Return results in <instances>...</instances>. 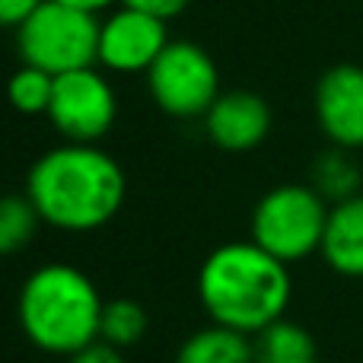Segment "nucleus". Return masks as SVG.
I'll use <instances>...</instances> for the list:
<instances>
[{
	"instance_id": "obj_10",
	"label": "nucleus",
	"mask_w": 363,
	"mask_h": 363,
	"mask_svg": "<svg viewBox=\"0 0 363 363\" xmlns=\"http://www.w3.org/2000/svg\"><path fill=\"white\" fill-rule=\"evenodd\" d=\"M271 106L258 93L230 89L220 93L211 112L204 115L207 138L226 153H249L271 134Z\"/></svg>"
},
{
	"instance_id": "obj_3",
	"label": "nucleus",
	"mask_w": 363,
	"mask_h": 363,
	"mask_svg": "<svg viewBox=\"0 0 363 363\" xmlns=\"http://www.w3.org/2000/svg\"><path fill=\"white\" fill-rule=\"evenodd\" d=\"M106 300L80 268L51 262L23 281L16 296V319L23 335L45 354L70 357L99 341Z\"/></svg>"
},
{
	"instance_id": "obj_11",
	"label": "nucleus",
	"mask_w": 363,
	"mask_h": 363,
	"mask_svg": "<svg viewBox=\"0 0 363 363\" xmlns=\"http://www.w3.org/2000/svg\"><path fill=\"white\" fill-rule=\"evenodd\" d=\"M319 255L341 277H363V194L332 204Z\"/></svg>"
},
{
	"instance_id": "obj_14",
	"label": "nucleus",
	"mask_w": 363,
	"mask_h": 363,
	"mask_svg": "<svg viewBox=\"0 0 363 363\" xmlns=\"http://www.w3.org/2000/svg\"><path fill=\"white\" fill-rule=\"evenodd\" d=\"M360 166L354 160V150L345 147H332L313 163V182L309 185L328 201V204H341V201L360 194Z\"/></svg>"
},
{
	"instance_id": "obj_19",
	"label": "nucleus",
	"mask_w": 363,
	"mask_h": 363,
	"mask_svg": "<svg viewBox=\"0 0 363 363\" xmlns=\"http://www.w3.org/2000/svg\"><path fill=\"white\" fill-rule=\"evenodd\" d=\"M45 0H0V29H19Z\"/></svg>"
},
{
	"instance_id": "obj_9",
	"label": "nucleus",
	"mask_w": 363,
	"mask_h": 363,
	"mask_svg": "<svg viewBox=\"0 0 363 363\" xmlns=\"http://www.w3.org/2000/svg\"><path fill=\"white\" fill-rule=\"evenodd\" d=\"M315 121L332 147L360 150L363 147V67L335 64L315 83Z\"/></svg>"
},
{
	"instance_id": "obj_6",
	"label": "nucleus",
	"mask_w": 363,
	"mask_h": 363,
	"mask_svg": "<svg viewBox=\"0 0 363 363\" xmlns=\"http://www.w3.org/2000/svg\"><path fill=\"white\" fill-rule=\"evenodd\" d=\"M147 86L160 112L172 118H204L220 96V70L194 42H169L147 70Z\"/></svg>"
},
{
	"instance_id": "obj_8",
	"label": "nucleus",
	"mask_w": 363,
	"mask_h": 363,
	"mask_svg": "<svg viewBox=\"0 0 363 363\" xmlns=\"http://www.w3.org/2000/svg\"><path fill=\"white\" fill-rule=\"evenodd\" d=\"M169 45L166 23L121 6L99 23V64L112 74H147Z\"/></svg>"
},
{
	"instance_id": "obj_7",
	"label": "nucleus",
	"mask_w": 363,
	"mask_h": 363,
	"mask_svg": "<svg viewBox=\"0 0 363 363\" xmlns=\"http://www.w3.org/2000/svg\"><path fill=\"white\" fill-rule=\"evenodd\" d=\"M118 118V99L112 83L96 67L55 77L48 121L64 144H99Z\"/></svg>"
},
{
	"instance_id": "obj_2",
	"label": "nucleus",
	"mask_w": 363,
	"mask_h": 363,
	"mask_svg": "<svg viewBox=\"0 0 363 363\" xmlns=\"http://www.w3.org/2000/svg\"><path fill=\"white\" fill-rule=\"evenodd\" d=\"M290 290V264L252 239L217 245L198 271V296L211 322L249 338L284 319Z\"/></svg>"
},
{
	"instance_id": "obj_15",
	"label": "nucleus",
	"mask_w": 363,
	"mask_h": 363,
	"mask_svg": "<svg viewBox=\"0 0 363 363\" xmlns=\"http://www.w3.org/2000/svg\"><path fill=\"white\" fill-rule=\"evenodd\" d=\"M147 325H150L147 309L140 306L138 300H128V296H121V300H108L106 306H102L99 341H106V345L125 351V347L138 345V341L144 338Z\"/></svg>"
},
{
	"instance_id": "obj_1",
	"label": "nucleus",
	"mask_w": 363,
	"mask_h": 363,
	"mask_svg": "<svg viewBox=\"0 0 363 363\" xmlns=\"http://www.w3.org/2000/svg\"><path fill=\"white\" fill-rule=\"evenodd\" d=\"M128 179L118 160L96 144H61L42 153L26 176V198L42 223L64 233L106 226L125 207Z\"/></svg>"
},
{
	"instance_id": "obj_20",
	"label": "nucleus",
	"mask_w": 363,
	"mask_h": 363,
	"mask_svg": "<svg viewBox=\"0 0 363 363\" xmlns=\"http://www.w3.org/2000/svg\"><path fill=\"white\" fill-rule=\"evenodd\" d=\"M67 363H125L118 347L106 345V341H93V345L80 347L77 354H70Z\"/></svg>"
},
{
	"instance_id": "obj_21",
	"label": "nucleus",
	"mask_w": 363,
	"mask_h": 363,
	"mask_svg": "<svg viewBox=\"0 0 363 363\" xmlns=\"http://www.w3.org/2000/svg\"><path fill=\"white\" fill-rule=\"evenodd\" d=\"M61 4L77 6V10H86V13H96V16H99L102 10H112V6H118L121 0H61Z\"/></svg>"
},
{
	"instance_id": "obj_16",
	"label": "nucleus",
	"mask_w": 363,
	"mask_h": 363,
	"mask_svg": "<svg viewBox=\"0 0 363 363\" xmlns=\"http://www.w3.org/2000/svg\"><path fill=\"white\" fill-rule=\"evenodd\" d=\"M38 223V211L26 194H0V258L16 255L32 242Z\"/></svg>"
},
{
	"instance_id": "obj_4",
	"label": "nucleus",
	"mask_w": 363,
	"mask_h": 363,
	"mask_svg": "<svg viewBox=\"0 0 363 363\" xmlns=\"http://www.w3.org/2000/svg\"><path fill=\"white\" fill-rule=\"evenodd\" d=\"M19 61L51 77L99 64V19L61 0H45L16 29Z\"/></svg>"
},
{
	"instance_id": "obj_13",
	"label": "nucleus",
	"mask_w": 363,
	"mask_h": 363,
	"mask_svg": "<svg viewBox=\"0 0 363 363\" xmlns=\"http://www.w3.org/2000/svg\"><path fill=\"white\" fill-rule=\"evenodd\" d=\"M255 363H319L315 338L290 319H277L252 338Z\"/></svg>"
},
{
	"instance_id": "obj_12",
	"label": "nucleus",
	"mask_w": 363,
	"mask_h": 363,
	"mask_svg": "<svg viewBox=\"0 0 363 363\" xmlns=\"http://www.w3.org/2000/svg\"><path fill=\"white\" fill-rule=\"evenodd\" d=\"M176 363H255V345L249 335L211 322L182 341Z\"/></svg>"
},
{
	"instance_id": "obj_5",
	"label": "nucleus",
	"mask_w": 363,
	"mask_h": 363,
	"mask_svg": "<svg viewBox=\"0 0 363 363\" xmlns=\"http://www.w3.org/2000/svg\"><path fill=\"white\" fill-rule=\"evenodd\" d=\"M328 211L332 204L313 185H277L264 191L252 211V242L284 264H296L322 249Z\"/></svg>"
},
{
	"instance_id": "obj_17",
	"label": "nucleus",
	"mask_w": 363,
	"mask_h": 363,
	"mask_svg": "<svg viewBox=\"0 0 363 363\" xmlns=\"http://www.w3.org/2000/svg\"><path fill=\"white\" fill-rule=\"evenodd\" d=\"M51 89H55V77L29 64H19L6 80V102L19 115H48Z\"/></svg>"
},
{
	"instance_id": "obj_18",
	"label": "nucleus",
	"mask_w": 363,
	"mask_h": 363,
	"mask_svg": "<svg viewBox=\"0 0 363 363\" xmlns=\"http://www.w3.org/2000/svg\"><path fill=\"white\" fill-rule=\"evenodd\" d=\"M188 4H191V0H121V6L140 10V13H147V16L163 19V23H169V19H176L179 13H185Z\"/></svg>"
}]
</instances>
